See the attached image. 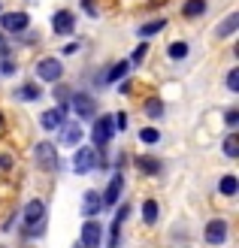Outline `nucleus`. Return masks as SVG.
Masks as SVG:
<instances>
[{
  "mask_svg": "<svg viewBox=\"0 0 239 248\" xmlns=\"http://www.w3.org/2000/svg\"><path fill=\"white\" fill-rule=\"evenodd\" d=\"M206 12V0H188V3L182 6V16L185 18H200Z\"/></svg>",
  "mask_w": 239,
  "mask_h": 248,
  "instance_id": "19",
  "label": "nucleus"
},
{
  "mask_svg": "<svg viewBox=\"0 0 239 248\" xmlns=\"http://www.w3.org/2000/svg\"><path fill=\"white\" fill-rule=\"evenodd\" d=\"M67 106H73V112H76L79 118H85V121L97 115V100H94L91 94H85V91H76V94L70 97Z\"/></svg>",
  "mask_w": 239,
  "mask_h": 248,
  "instance_id": "5",
  "label": "nucleus"
},
{
  "mask_svg": "<svg viewBox=\"0 0 239 248\" xmlns=\"http://www.w3.org/2000/svg\"><path fill=\"white\" fill-rule=\"evenodd\" d=\"M0 28L6 33H24L31 28V18H28V12H3L0 16Z\"/></svg>",
  "mask_w": 239,
  "mask_h": 248,
  "instance_id": "6",
  "label": "nucleus"
},
{
  "mask_svg": "<svg viewBox=\"0 0 239 248\" xmlns=\"http://www.w3.org/2000/svg\"><path fill=\"white\" fill-rule=\"evenodd\" d=\"M121 191H124V176H121V172H115V176L109 179L106 191L100 194V200H103V206H115V203H118V197H121Z\"/></svg>",
  "mask_w": 239,
  "mask_h": 248,
  "instance_id": "12",
  "label": "nucleus"
},
{
  "mask_svg": "<svg viewBox=\"0 0 239 248\" xmlns=\"http://www.w3.org/2000/svg\"><path fill=\"white\" fill-rule=\"evenodd\" d=\"M163 28H167V18H155V21H145L143 28H136V36H140V40H148V36L160 33Z\"/></svg>",
  "mask_w": 239,
  "mask_h": 248,
  "instance_id": "17",
  "label": "nucleus"
},
{
  "mask_svg": "<svg viewBox=\"0 0 239 248\" xmlns=\"http://www.w3.org/2000/svg\"><path fill=\"white\" fill-rule=\"evenodd\" d=\"M112 124H115V130H127V112H115Z\"/></svg>",
  "mask_w": 239,
  "mask_h": 248,
  "instance_id": "30",
  "label": "nucleus"
},
{
  "mask_svg": "<svg viewBox=\"0 0 239 248\" xmlns=\"http://www.w3.org/2000/svg\"><path fill=\"white\" fill-rule=\"evenodd\" d=\"M61 133H58V140H61V145H79V140H82V127L79 124H73V121H64L58 127Z\"/></svg>",
  "mask_w": 239,
  "mask_h": 248,
  "instance_id": "13",
  "label": "nucleus"
},
{
  "mask_svg": "<svg viewBox=\"0 0 239 248\" xmlns=\"http://www.w3.org/2000/svg\"><path fill=\"white\" fill-rule=\"evenodd\" d=\"M188 52H191V48H188V43H182V40H179V43H173V46L167 48V55H170L173 61H182V58H188Z\"/></svg>",
  "mask_w": 239,
  "mask_h": 248,
  "instance_id": "22",
  "label": "nucleus"
},
{
  "mask_svg": "<svg viewBox=\"0 0 239 248\" xmlns=\"http://www.w3.org/2000/svg\"><path fill=\"white\" fill-rule=\"evenodd\" d=\"M64 115H67V103H61L58 109H46L40 115V127L43 130H58L61 124H64Z\"/></svg>",
  "mask_w": 239,
  "mask_h": 248,
  "instance_id": "11",
  "label": "nucleus"
},
{
  "mask_svg": "<svg viewBox=\"0 0 239 248\" xmlns=\"http://www.w3.org/2000/svg\"><path fill=\"white\" fill-rule=\"evenodd\" d=\"M100 167V148H79L76 157H73V172L76 176H88V172H94Z\"/></svg>",
  "mask_w": 239,
  "mask_h": 248,
  "instance_id": "1",
  "label": "nucleus"
},
{
  "mask_svg": "<svg viewBox=\"0 0 239 248\" xmlns=\"http://www.w3.org/2000/svg\"><path fill=\"white\" fill-rule=\"evenodd\" d=\"M112 133H115V124H112V115H97L94 127H91V145L94 148H106Z\"/></svg>",
  "mask_w": 239,
  "mask_h": 248,
  "instance_id": "2",
  "label": "nucleus"
},
{
  "mask_svg": "<svg viewBox=\"0 0 239 248\" xmlns=\"http://www.w3.org/2000/svg\"><path fill=\"white\" fill-rule=\"evenodd\" d=\"M106 248H121V224H115V221L109 224V239H106Z\"/></svg>",
  "mask_w": 239,
  "mask_h": 248,
  "instance_id": "23",
  "label": "nucleus"
},
{
  "mask_svg": "<svg viewBox=\"0 0 239 248\" xmlns=\"http://www.w3.org/2000/svg\"><path fill=\"white\" fill-rule=\"evenodd\" d=\"M0 124H3V115H0Z\"/></svg>",
  "mask_w": 239,
  "mask_h": 248,
  "instance_id": "34",
  "label": "nucleus"
},
{
  "mask_svg": "<svg viewBox=\"0 0 239 248\" xmlns=\"http://www.w3.org/2000/svg\"><path fill=\"white\" fill-rule=\"evenodd\" d=\"M136 167H140V172H145V176H158V172L163 170V160L152 157V155H140L136 157Z\"/></svg>",
  "mask_w": 239,
  "mask_h": 248,
  "instance_id": "15",
  "label": "nucleus"
},
{
  "mask_svg": "<svg viewBox=\"0 0 239 248\" xmlns=\"http://www.w3.org/2000/svg\"><path fill=\"white\" fill-rule=\"evenodd\" d=\"M145 115H148V118H160V115H163V103L158 100V97H152V100L145 103Z\"/></svg>",
  "mask_w": 239,
  "mask_h": 248,
  "instance_id": "27",
  "label": "nucleus"
},
{
  "mask_svg": "<svg viewBox=\"0 0 239 248\" xmlns=\"http://www.w3.org/2000/svg\"><path fill=\"white\" fill-rule=\"evenodd\" d=\"M76 248H85V245H76Z\"/></svg>",
  "mask_w": 239,
  "mask_h": 248,
  "instance_id": "35",
  "label": "nucleus"
},
{
  "mask_svg": "<svg viewBox=\"0 0 239 248\" xmlns=\"http://www.w3.org/2000/svg\"><path fill=\"white\" fill-rule=\"evenodd\" d=\"M100 242H103V227H100L97 218H88L85 224H82V239H79V245H85V248H97Z\"/></svg>",
  "mask_w": 239,
  "mask_h": 248,
  "instance_id": "7",
  "label": "nucleus"
},
{
  "mask_svg": "<svg viewBox=\"0 0 239 248\" xmlns=\"http://www.w3.org/2000/svg\"><path fill=\"white\" fill-rule=\"evenodd\" d=\"M227 88L230 91H239V70H230L227 73Z\"/></svg>",
  "mask_w": 239,
  "mask_h": 248,
  "instance_id": "31",
  "label": "nucleus"
},
{
  "mask_svg": "<svg viewBox=\"0 0 239 248\" xmlns=\"http://www.w3.org/2000/svg\"><path fill=\"white\" fill-rule=\"evenodd\" d=\"M224 155H227V157H239V136L236 133H230L227 140H224Z\"/></svg>",
  "mask_w": 239,
  "mask_h": 248,
  "instance_id": "25",
  "label": "nucleus"
},
{
  "mask_svg": "<svg viewBox=\"0 0 239 248\" xmlns=\"http://www.w3.org/2000/svg\"><path fill=\"white\" fill-rule=\"evenodd\" d=\"M143 218H145V224H155V221H158V203L155 200L143 203Z\"/></svg>",
  "mask_w": 239,
  "mask_h": 248,
  "instance_id": "24",
  "label": "nucleus"
},
{
  "mask_svg": "<svg viewBox=\"0 0 239 248\" xmlns=\"http://www.w3.org/2000/svg\"><path fill=\"white\" fill-rule=\"evenodd\" d=\"M100 209H103L100 191H85V197H82V215H85V218H97Z\"/></svg>",
  "mask_w": 239,
  "mask_h": 248,
  "instance_id": "14",
  "label": "nucleus"
},
{
  "mask_svg": "<svg viewBox=\"0 0 239 248\" xmlns=\"http://www.w3.org/2000/svg\"><path fill=\"white\" fill-rule=\"evenodd\" d=\"M21 221H24V227H33V224H40V221H46V203L43 200H31L21 209Z\"/></svg>",
  "mask_w": 239,
  "mask_h": 248,
  "instance_id": "10",
  "label": "nucleus"
},
{
  "mask_svg": "<svg viewBox=\"0 0 239 248\" xmlns=\"http://www.w3.org/2000/svg\"><path fill=\"white\" fill-rule=\"evenodd\" d=\"M218 191H221L224 197H233V194L239 191V179H236V176H224V179L218 182Z\"/></svg>",
  "mask_w": 239,
  "mask_h": 248,
  "instance_id": "20",
  "label": "nucleus"
},
{
  "mask_svg": "<svg viewBox=\"0 0 239 248\" xmlns=\"http://www.w3.org/2000/svg\"><path fill=\"white\" fill-rule=\"evenodd\" d=\"M52 31L61 33V36H70L73 31H76V16H73L70 9H58L52 16Z\"/></svg>",
  "mask_w": 239,
  "mask_h": 248,
  "instance_id": "9",
  "label": "nucleus"
},
{
  "mask_svg": "<svg viewBox=\"0 0 239 248\" xmlns=\"http://www.w3.org/2000/svg\"><path fill=\"white\" fill-rule=\"evenodd\" d=\"M127 70H130L127 61H118V64H112V67L103 73V82H106V85H109V82H121L124 76H127Z\"/></svg>",
  "mask_w": 239,
  "mask_h": 248,
  "instance_id": "16",
  "label": "nucleus"
},
{
  "mask_svg": "<svg viewBox=\"0 0 239 248\" xmlns=\"http://www.w3.org/2000/svg\"><path fill=\"white\" fill-rule=\"evenodd\" d=\"M16 97H18V100H24V103L40 100V88H36V85H21V88L16 91Z\"/></svg>",
  "mask_w": 239,
  "mask_h": 248,
  "instance_id": "21",
  "label": "nucleus"
},
{
  "mask_svg": "<svg viewBox=\"0 0 239 248\" xmlns=\"http://www.w3.org/2000/svg\"><path fill=\"white\" fill-rule=\"evenodd\" d=\"M140 142H145V145H155V142H160V133H158V127H143V130H140Z\"/></svg>",
  "mask_w": 239,
  "mask_h": 248,
  "instance_id": "26",
  "label": "nucleus"
},
{
  "mask_svg": "<svg viewBox=\"0 0 239 248\" xmlns=\"http://www.w3.org/2000/svg\"><path fill=\"white\" fill-rule=\"evenodd\" d=\"M236 28H239V12H230V16L218 24V31H215V33H218V36H233Z\"/></svg>",
  "mask_w": 239,
  "mask_h": 248,
  "instance_id": "18",
  "label": "nucleus"
},
{
  "mask_svg": "<svg viewBox=\"0 0 239 248\" xmlns=\"http://www.w3.org/2000/svg\"><path fill=\"white\" fill-rule=\"evenodd\" d=\"M61 76H64V64H61L58 58H40L36 61V79L40 82L55 85V82H61Z\"/></svg>",
  "mask_w": 239,
  "mask_h": 248,
  "instance_id": "3",
  "label": "nucleus"
},
{
  "mask_svg": "<svg viewBox=\"0 0 239 248\" xmlns=\"http://www.w3.org/2000/svg\"><path fill=\"white\" fill-rule=\"evenodd\" d=\"M82 9H85V16H97V0H82Z\"/></svg>",
  "mask_w": 239,
  "mask_h": 248,
  "instance_id": "32",
  "label": "nucleus"
},
{
  "mask_svg": "<svg viewBox=\"0 0 239 248\" xmlns=\"http://www.w3.org/2000/svg\"><path fill=\"white\" fill-rule=\"evenodd\" d=\"M12 167V157L9 155H0V170H9Z\"/></svg>",
  "mask_w": 239,
  "mask_h": 248,
  "instance_id": "33",
  "label": "nucleus"
},
{
  "mask_svg": "<svg viewBox=\"0 0 239 248\" xmlns=\"http://www.w3.org/2000/svg\"><path fill=\"white\" fill-rule=\"evenodd\" d=\"M224 124H227L230 130H236V124H239V109H227V115H224Z\"/></svg>",
  "mask_w": 239,
  "mask_h": 248,
  "instance_id": "29",
  "label": "nucleus"
},
{
  "mask_svg": "<svg viewBox=\"0 0 239 248\" xmlns=\"http://www.w3.org/2000/svg\"><path fill=\"white\" fill-rule=\"evenodd\" d=\"M145 52H148V46H145V40H143L140 46L133 48V55H130V61H127V64H143V58H145Z\"/></svg>",
  "mask_w": 239,
  "mask_h": 248,
  "instance_id": "28",
  "label": "nucleus"
},
{
  "mask_svg": "<svg viewBox=\"0 0 239 248\" xmlns=\"http://www.w3.org/2000/svg\"><path fill=\"white\" fill-rule=\"evenodd\" d=\"M203 236H206V245H224V239H227V221L212 218L203 230Z\"/></svg>",
  "mask_w": 239,
  "mask_h": 248,
  "instance_id": "8",
  "label": "nucleus"
},
{
  "mask_svg": "<svg viewBox=\"0 0 239 248\" xmlns=\"http://www.w3.org/2000/svg\"><path fill=\"white\" fill-rule=\"evenodd\" d=\"M33 157H36V167L46 170V172H58V148L52 142H40L33 148Z\"/></svg>",
  "mask_w": 239,
  "mask_h": 248,
  "instance_id": "4",
  "label": "nucleus"
}]
</instances>
